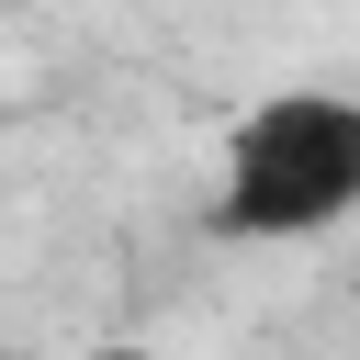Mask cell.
Returning a JSON list of instances; mask_svg holds the SVG:
<instances>
[{
    "mask_svg": "<svg viewBox=\"0 0 360 360\" xmlns=\"http://www.w3.org/2000/svg\"><path fill=\"white\" fill-rule=\"evenodd\" d=\"M225 236H315L360 214V90H281L225 146Z\"/></svg>",
    "mask_w": 360,
    "mask_h": 360,
    "instance_id": "obj_1",
    "label": "cell"
}]
</instances>
